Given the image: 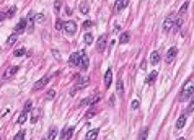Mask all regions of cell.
Returning <instances> with one entry per match:
<instances>
[{
    "label": "cell",
    "instance_id": "cell-7",
    "mask_svg": "<svg viewBox=\"0 0 194 140\" xmlns=\"http://www.w3.org/2000/svg\"><path fill=\"white\" fill-rule=\"evenodd\" d=\"M16 72H18V67H16V65H12V67H8V69L5 70V72H3V80L12 78V77L15 75Z\"/></svg>",
    "mask_w": 194,
    "mask_h": 140
},
{
    "label": "cell",
    "instance_id": "cell-11",
    "mask_svg": "<svg viewBox=\"0 0 194 140\" xmlns=\"http://www.w3.org/2000/svg\"><path fill=\"white\" fill-rule=\"evenodd\" d=\"M111 82H113V72H111V69H109V70H106V73H105V86L106 88L111 86Z\"/></svg>",
    "mask_w": 194,
    "mask_h": 140
},
{
    "label": "cell",
    "instance_id": "cell-37",
    "mask_svg": "<svg viewBox=\"0 0 194 140\" xmlns=\"http://www.w3.org/2000/svg\"><path fill=\"white\" fill-rule=\"evenodd\" d=\"M83 26H85V28H91V26H93V21H90V20H86V21L83 23Z\"/></svg>",
    "mask_w": 194,
    "mask_h": 140
},
{
    "label": "cell",
    "instance_id": "cell-9",
    "mask_svg": "<svg viewBox=\"0 0 194 140\" xmlns=\"http://www.w3.org/2000/svg\"><path fill=\"white\" fill-rule=\"evenodd\" d=\"M127 5H129V0H116V2H114V10H116V12H121V10H124Z\"/></svg>",
    "mask_w": 194,
    "mask_h": 140
},
{
    "label": "cell",
    "instance_id": "cell-26",
    "mask_svg": "<svg viewBox=\"0 0 194 140\" xmlns=\"http://www.w3.org/2000/svg\"><path fill=\"white\" fill-rule=\"evenodd\" d=\"M147 134H148V129L145 127L144 130L140 132V137H139V140H145V139H147Z\"/></svg>",
    "mask_w": 194,
    "mask_h": 140
},
{
    "label": "cell",
    "instance_id": "cell-39",
    "mask_svg": "<svg viewBox=\"0 0 194 140\" xmlns=\"http://www.w3.org/2000/svg\"><path fill=\"white\" fill-rule=\"evenodd\" d=\"M5 18H7V13L0 12V21H2V20H5Z\"/></svg>",
    "mask_w": 194,
    "mask_h": 140
},
{
    "label": "cell",
    "instance_id": "cell-18",
    "mask_svg": "<svg viewBox=\"0 0 194 140\" xmlns=\"http://www.w3.org/2000/svg\"><path fill=\"white\" fill-rule=\"evenodd\" d=\"M96 135H98V129H93V130H90L88 134H86L85 140H95V139H96Z\"/></svg>",
    "mask_w": 194,
    "mask_h": 140
},
{
    "label": "cell",
    "instance_id": "cell-8",
    "mask_svg": "<svg viewBox=\"0 0 194 140\" xmlns=\"http://www.w3.org/2000/svg\"><path fill=\"white\" fill-rule=\"evenodd\" d=\"M51 80V75H46V77H43L41 80H38L36 82V85H34V90H41V88H44L46 86V83Z\"/></svg>",
    "mask_w": 194,
    "mask_h": 140
},
{
    "label": "cell",
    "instance_id": "cell-32",
    "mask_svg": "<svg viewBox=\"0 0 194 140\" xmlns=\"http://www.w3.org/2000/svg\"><path fill=\"white\" fill-rule=\"evenodd\" d=\"M16 41V34H13V36H10L8 39H7V44H13Z\"/></svg>",
    "mask_w": 194,
    "mask_h": 140
},
{
    "label": "cell",
    "instance_id": "cell-25",
    "mask_svg": "<svg viewBox=\"0 0 194 140\" xmlns=\"http://www.w3.org/2000/svg\"><path fill=\"white\" fill-rule=\"evenodd\" d=\"M83 41H85V44H91V43H93V36H91V33H86L85 36H83Z\"/></svg>",
    "mask_w": 194,
    "mask_h": 140
},
{
    "label": "cell",
    "instance_id": "cell-14",
    "mask_svg": "<svg viewBox=\"0 0 194 140\" xmlns=\"http://www.w3.org/2000/svg\"><path fill=\"white\" fill-rule=\"evenodd\" d=\"M184 124H186V114H181L178 117V121H176V129H183Z\"/></svg>",
    "mask_w": 194,
    "mask_h": 140
},
{
    "label": "cell",
    "instance_id": "cell-10",
    "mask_svg": "<svg viewBox=\"0 0 194 140\" xmlns=\"http://www.w3.org/2000/svg\"><path fill=\"white\" fill-rule=\"evenodd\" d=\"M96 49H98L100 52H103L106 49V36H105V34L98 38V41H96Z\"/></svg>",
    "mask_w": 194,
    "mask_h": 140
},
{
    "label": "cell",
    "instance_id": "cell-15",
    "mask_svg": "<svg viewBox=\"0 0 194 140\" xmlns=\"http://www.w3.org/2000/svg\"><path fill=\"white\" fill-rule=\"evenodd\" d=\"M72 135H74V127H69L65 132H62V140H69V139H72Z\"/></svg>",
    "mask_w": 194,
    "mask_h": 140
},
{
    "label": "cell",
    "instance_id": "cell-4",
    "mask_svg": "<svg viewBox=\"0 0 194 140\" xmlns=\"http://www.w3.org/2000/svg\"><path fill=\"white\" fill-rule=\"evenodd\" d=\"M175 20H176V16L175 15H168L165 18V21H163V31H171L173 29V26H175Z\"/></svg>",
    "mask_w": 194,
    "mask_h": 140
},
{
    "label": "cell",
    "instance_id": "cell-5",
    "mask_svg": "<svg viewBox=\"0 0 194 140\" xmlns=\"http://www.w3.org/2000/svg\"><path fill=\"white\" fill-rule=\"evenodd\" d=\"M26 28H28V21H26V18H21V20H20V23L15 26V29H13V31H15V34L18 36V34L25 33Z\"/></svg>",
    "mask_w": 194,
    "mask_h": 140
},
{
    "label": "cell",
    "instance_id": "cell-6",
    "mask_svg": "<svg viewBox=\"0 0 194 140\" xmlns=\"http://www.w3.org/2000/svg\"><path fill=\"white\" fill-rule=\"evenodd\" d=\"M176 54H178V49H176V47H170L168 52H166V57H165V62H166V64H171V62L175 60Z\"/></svg>",
    "mask_w": 194,
    "mask_h": 140
},
{
    "label": "cell",
    "instance_id": "cell-24",
    "mask_svg": "<svg viewBox=\"0 0 194 140\" xmlns=\"http://www.w3.org/2000/svg\"><path fill=\"white\" fill-rule=\"evenodd\" d=\"M127 41H129V33H122V34H121V38H119V43L126 44Z\"/></svg>",
    "mask_w": 194,
    "mask_h": 140
},
{
    "label": "cell",
    "instance_id": "cell-35",
    "mask_svg": "<svg viewBox=\"0 0 194 140\" xmlns=\"http://www.w3.org/2000/svg\"><path fill=\"white\" fill-rule=\"evenodd\" d=\"M95 114H96V111H88V113L85 114V117H86V119H90V117H93V116H95Z\"/></svg>",
    "mask_w": 194,
    "mask_h": 140
},
{
    "label": "cell",
    "instance_id": "cell-12",
    "mask_svg": "<svg viewBox=\"0 0 194 140\" xmlns=\"http://www.w3.org/2000/svg\"><path fill=\"white\" fill-rule=\"evenodd\" d=\"M88 83H90V78H83V80H80V82H78V85L75 86L74 90H72V94H74L75 91H77V90H82V88H85V86L88 85Z\"/></svg>",
    "mask_w": 194,
    "mask_h": 140
},
{
    "label": "cell",
    "instance_id": "cell-22",
    "mask_svg": "<svg viewBox=\"0 0 194 140\" xmlns=\"http://www.w3.org/2000/svg\"><path fill=\"white\" fill-rule=\"evenodd\" d=\"M41 117V111L39 109H34L33 111V116H31V122H38V119Z\"/></svg>",
    "mask_w": 194,
    "mask_h": 140
},
{
    "label": "cell",
    "instance_id": "cell-3",
    "mask_svg": "<svg viewBox=\"0 0 194 140\" xmlns=\"http://www.w3.org/2000/svg\"><path fill=\"white\" fill-rule=\"evenodd\" d=\"M64 31L69 34V36H74V34L77 33V23L72 21V20L65 21V23H64Z\"/></svg>",
    "mask_w": 194,
    "mask_h": 140
},
{
    "label": "cell",
    "instance_id": "cell-21",
    "mask_svg": "<svg viewBox=\"0 0 194 140\" xmlns=\"http://www.w3.org/2000/svg\"><path fill=\"white\" fill-rule=\"evenodd\" d=\"M193 111H194V96L191 98V101H189V104H188V108H186V116H188V114H191L193 113Z\"/></svg>",
    "mask_w": 194,
    "mask_h": 140
},
{
    "label": "cell",
    "instance_id": "cell-41",
    "mask_svg": "<svg viewBox=\"0 0 194 140\" xmlns=\"http://www.w3.org/2000/svg\"><path fill=\"white\" fill-rule=\"evenodd\" d=\"M178 140H184V139H183V137H181V139H178Z\"/></svg>",
    "mask_w": 194,
    "mask_h": 140
},
{
    "label": "cell",
    "instance_id": "cell-29",
    "mask_svg": "<svg viewBox=\"0 0 194 140\" xmlns=\"http://www.w3.org/2000/svg\"><path fill=\"white\" fill-rule=\"evenodd\" d=\"M16 13V7H12V8L8 10V12H7V16H13Z\"/></svg>",
    "mask_w": 194,
    "mask_h": 140
},
{
    "label": "cell",
    "instance_id": "cell-30",
    "mask_svg": "<svg viewBox=\"0 0 194 140\" xmlns=\"http://www.w3.org/2000/svg\"><path fill=\"white\" fill-rule=\"evenodd\" d=\"M80 12L82 13H88V5H86V3H82L80 5Z\"/></svg>",
    "mask_w": 194,
    "mask_h": 140
},
{
    "label": "cell",
    "instance_id": "cell-20",
    "mask_svg": "<svg viewBox=\"0 0 194 140\" xmlns=\"http://www.w3.org/2000/svg\"><path fill=\"white\" fill-rule=\"evenodd\" d=\"M26 119H28V113H26V111H21V114L18 116V121H16V122H18V124H25Z\"/></svg>",
    "mask_w": 194,
    "mask_h": 140
},
{
    "label": "cell",
    "instance_id": "cell-23",
    "mask_svg": "<svg viewBox=\"0 0 194 140\" xmlns=\"http://www.w3.org/2000/svg\"><path fill=\"white\" fill-rule=\"evenodd\" d=\"M55 135H57V129H55V127H51L49 134H47V140H54Z\"/></svg>",
    "mask_w": 194,
    "mask_h": 140
},
{
    "label": "cell",
    "instance_id": "cell-34",
    "mask_svg": "<svg viewBox=\"0 0 194 140\" xmlns=\"http://www.w3.org/2000/svg\"><path fill=\"white\" fill-rule=\"evenodd\" d=\"M34 20H36V21H39V23H43L44 21V15H43V13H39V15H36V18H34Z\"/></svg>",
    "mask_w": 194,
    "mask_h": 140
},
{
    "label": "cell",
    "instance_id": "cell-16",
    "mask_svg": "<svg viewBox=\"0 0 194 140\" xmlns=\"http://www.w3.org/2000/svg\"><path fill=\"white\" fill-rule=\"evenodd\" d=\"M116 94H117V96H122V94H124V83H122V80H119V82L116 83Z\"/></svg>",
    "mask_w": 194,
    "mask_h": 140
},
{
    "label": "cell",
    "instance_id": "cell-28",
    "mask_svg": "<svg viewBox=\"0 0 194 140\" xmlns=\"http://www.w3.org/2000/svg\"><path fill=\"white\" fill-rule=\"evenodd\" d=\"M54 96H55V91H54V90H49V91L46 93V99H52Z\"/></svg>",
    "mask_w": 194,
    "mask_h": 140
},
{
    "label": "cell",
    "instance_id": "cell-36",
    "mask_svg": "<svg viewBox=\"0 0 194 140\" xmlns=\"http://www.w3.org/2000/svg\"><path fill=\"white\" fill-rule=\"evenodd\" d=\"M60 5H62V3L59 2V0H57V2L54 3V10H55V12H59V10H60Z\"/></svg>",
    "mask_w": 194,
    "mask_h": 140
},
{
    "label": "cell",
    "instance_id": "cell-1",
    "mask_svg": "<svg viewBox=\"0 0 194 140\" xmlns=\"http://www.w3.org/2000/svg\"><path fill=\"white\" fill-rule=\"evenodd\" d=\"M70 64L75 65V67H80V69H88V55H86L85 51H78L74 52L70 55Z\"/></svg>",
    "mask_w": 194,
    "mask_h": 140
},
{
    "label": "cell",
    "instance_id": "cell-42",
    "mask_svg": "<svg viewBox=\"0 0 194 140\" xmlns=\"http://www.w3.org/2000/svg\"><path fill=\"white\" fill-rule=\"evenodd\" d=\"M0 86H2V83H0Z\"/></svg>",
    "mask_w": 194,
    "mask_h": 140
},
{
    "label": "cell",
    "instance_id": "cell-33",
    "mask_svg": "<svg viewBox=\"0 0 194 140\" xmlns=\"http://www.w3.org/2000/svg\"><path fill=\"white\" fill-rule=\"evenodd\" d=\"M23 111H26V113H30V111H31V101H26V104H25V108H23Z\"/></svg>",
    "mask_w": 194,
    "mask_h": 140
},
{
    "label": "cell",
    "instance_id": "cell-40",
    "mask_svg": "<svg viewBox=\"0 0 194 140\" xmlns=\"http://www.w3.org/2000/svg\"><path fill=\"white\" fill-rule=\"evenodd\" d=\"M62 26H64V23H62V21H60V20H59V21H57V28H59V29H60V28H62Z\"/></svg>",
    "mask_w": 194,
    "mask_h": 140
},
{
    "label": "cell",
    "instance_id": "cell-17",
    "mask_svg": "<svg viewBox=\"0 0 194 140\" xmlns=\"http://www.w3.org/2000/svg\"><path fill=\"white\" fill-rule=\"evenodd\" d=\"M158 60H160V54H158V52L157 51H153V52H152V54H150V64H158Z\"/></svg>",
    "mask_w": 194,
    "mask_h": 140
},
{
    "label": "cell",
    "instance_id": "cell-19",
    "mask_svg": "<svg viewBox=\"0 0 194 140\" xmlns=\"http://www.w3.org/2000/svg\"><path fill=\"white\" fill-rule=\"evenodd\" d=\"M157 75H158V73H157V70H153V72H152L150 75L147 77V83H148V85H152V83H153L155 80H157Z\"/></svg>",
    "mask_w": 194,
    "mask_h": 140
},
{
    "label": "cell",
    "instance_id": "cell-31",
    "mask_svg": "<svg viewBox=\"0 0 194 140\" xmlns=\"http://www.w3.org/2000/svg\"><path fill=\"white\" fill-rule=\"evenodd\" d=\"M20 55H25V49H16L15 51V57H20Z\"/></svg>",
    "mask_w": 194,
    "mask_h": 140
},
{
    "label": "cell",
    "instance_id": "cell-2",
    "mask_svg": "<svg viewBox=\"0 0 194 140\" xmlns=\"http://www.w3.org/2000/svg\"><path fill=\"white\" fill-rule=\"evenodd\" d=\"M193 96H194V77H191V78L184 83V86H183V90H181V93H179L178 99L181 101V103H184V101L191 99Z\"/></svg>",
    "mask_w": 194,
    "mask_h": 140
},
{
    "label": "cell",
    "instance_id": "cell-43",
    "mask_svg": "<svg viewBox=\"0 0 194 140\" xmlns=\"http://www.w3.org/2000/svg\"><path fill=\"white\" fill-rule=\"evenodd\" d=\"M0 140H2V139H0Z\"/></svg>",
    "mask_w": 194,
    "mask_h": 140
},
{
    "label": "cell",
    "instance_id": "cell-27",
    "mask_svg": "<svg viewBox=\"0 0 194 140\" xmlns=\"http://www.w3.org/2000/svg\"><path fill=\"white\" fill-rule=\"evenodd\" d=\"M13 140H25V132H18V134L15 135V137H13Z\"/></svg>",
    "mask_w": 194,
    "mask_h": 140
},
{
    "label": "cell",
    "instance_id": "cell-13",
    "mask_svg": "<svg viewBox=\"0 0 194 140\" xmlns=\"http://www.w3.org/2000/svg\"><path fill=\"white\" fill-rule=\"evenodd\" d=\"M188 5H189L188 2H186V3H183V7H181V10H179V13H178V16H176V18H179V20H184V16H186V12H188Z\"/></svg>",
    "mask_w": 194,
    "mask_h": 140
},
{
    "label": "cell",
    "instance_id": "cell-38",
    "mask_svg": "<svg viewBox=\"0 0 194 140\" xmlns=\"http://www.w3.org/2000/svg\"><path fill=\"white\" fill-rule=\"evenodd\" d=\"M131 108H132V109H137V108H139V101H137V99H136V101H132Z\"/></svg>",
    "mask_w": 194,
    "mask_h": 140
}]
</instances>
